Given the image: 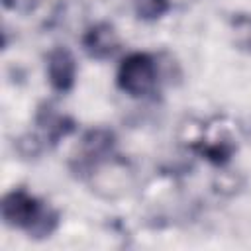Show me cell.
Masks as SVG:
<instances>
[{"label":"cell","instance_id":"5b68a950","mask_svg":"<svg viewBox=\"0 0 251 251\" xmlns=\"http://www.w3.org/2000/svg\"><path fill=\"white\" fill-rule=\"evenodd\" d=\"M82 49L90 59L104 61L118 53L120 49V37L112 24L98 22L90 25L82 35Z\"/></svg>","mask_w":251,"mask_h":251},{"label":"cell","instance_id":"6da1fadb","mask_svg":"<svg viewBox=\"0 0 251 251\" xmlns=\"http://www.w3.org/2000/svg\"><path fill=\"white\" fill-rule=\"evenodd\" d=\"M0 212L6 226L25 231L31 239L49 237L61 224L59 210L51 208L47 202L35 198L24 188H14L4 194Z\"/></svg>","mask_w":251,"mask_h":251},{"label":"cell","instance_id":"ba28073f","mask_svg":"<svg viewBox=\"0 0 251 251\" xmlns=\"http://www.w3.org/2000/svg\"><path fill=\"white\" fill-rule=\"evenodd\" d=\"M133 14L143 22H155L171 10V0H133Z\"/></svg>","mask_w":251,"mask_h":251},{"label":"cell","instance_id":"8992f818","mask_svg":"<svg viewBox=\"0 0 251 251\" xmlns=\"http://www.w3.org/2000/svg\"><path fill=\"white\" fill-rule=\"evenodd\" d=\"M37 126L45 131L43 133V141L47 147H55L63 137L71 135L76 127V122L69 116H61L53 110L51 104H41L37 108V116H35Z\"/></svg>","mask_w":251,"mask_h":251},{"label":"cell","instance_id":"3957f363","mask_svg":"<svg viewBox=\"0 0 251 251\" xmlns=\"http://www.w3.org/2000/svg\"><path fill=\"white\" fill-rule=\"evenodd\" d=\"M116 147V135L114 131L106 129V127H94L88 129L80 141V151L76 157H73L71 161V169L76 175H86L90 171H94L100 163H104L106 159H110V155L114 153Z\"/></svg>","mask_w":251,"mask_h":251},{"label":"cell","instance_id":"277c9868","mask_svg":"<svg viewBox=\"0 0 251 251\" xmlns=\"http://www.w3.org/2000/svg\"><path fill=\"white\" fill-rule=\"evenodd\" d=\"M47 78L55 92L67 94L76 80V59L67 47H53L47 55Z\"/></svg>","mask_w":251,"mask_h":251},{"label":"cell","instance_id":"52a82bcc","mask_svg":"<svg viewBox=\"0 0 251 251\" xmlns=\"http://www.w3.org/2000/svg\"><path fill=\"white\" fill-rule=\"evenodd\" d=\"M192 149H194L198 155H202L204 159H208L210 163H214V165H226V163L231 159V155L237 151V143L233 141V137H231L227 131H224V133H220V137H216V139H202V141H196V143L192 145Z\"/></svg>","mask_w":251,"mask_h":251},{"label":"cell","instance_id":"7a4b0ae2","mask_svg":"<svg viewBox=\"0 0 251 251\" xmlns=\"http://www.w3.org/2000/svg\"><path fill=\"white\" fill-rule=\"evenodd\" d=\"M159 71L155 57L143 51L129 53L118 67L116 84L131 98H143L157 90Z\"/></svg>","mask_w":251,"mask_h":251},{"label":"cell","instance_id":"9c48e42d","mask_svg":"<svg viewBox=\"0 0 251 251\" xmlns=\"http://www.w3.org/2000/svg\"><path fill=\"white\" fill-rule=\"evenodd\" d=\"M243 20H245V24H247V27L251 29V20H249V18H243ZM247 47L251 49V33H249V39H247Z\"/></svg>","mask_w":251,"mask_h":251}]
</instances>
